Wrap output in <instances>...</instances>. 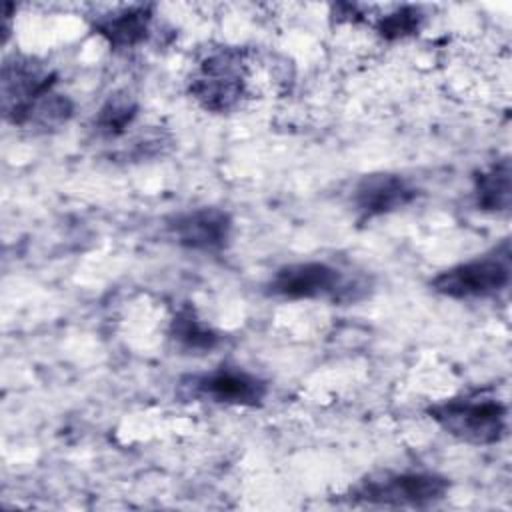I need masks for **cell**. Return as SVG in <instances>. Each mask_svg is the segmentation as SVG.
Here are the masks:
<instances>
[{"label":"cell","mask_w":512,"mask_h":512,"mask_svg":"<svg viewBox=\"0 0 512 512\" xmlns=\"http://www.w3.org/2000/svg\"><path fill=\"white\" fill-rule=\"evenodd\" d=\"M2 110L14 126L58 128L72 116V102L56 92V74L44 64L14 56L2 66Z\"/></svg>","instance_id":"cell-1"},{"label":"cell","mask_w":512,"mask_h":512,"mask_svg":"<svg viewBox=\"0 0 512 512\" xmlns=\"http://www.w3.org/2000/svg\"><path fill=\"white\" fill-rule=\"evenodd\" d=\"M168 334L178 348L192 354L210 352L220 344V334L206 322H202V318L190 304H182L174 312Z\"/></svg>","instance_id":"cell-12"},{"label":"cell","mask_w":512,"mask_h":512,"mask_svg":"<svg viewBox=\"0 0 512 512\" xmlns=\"http://www.w3.org/2000/svg\"><path fill=\"white\" fill-rule=\"evenodd\" d=\"M166 228L176 244L186 250L220 252L230 244L234 222L226 210L204 206L172 216Z\"/></svg>","instance_id":"cell-8"},{"label":"cell","mask_w":512,"mask_h":512,"mask_svg":"<svg viewBox=\"0 0 512 512\" xmlns=\"http://www.w3.org/2000/svg\"><path fill=\"white\" fill-rule=\"evenodd\" d=\"M428 416L446 434L466 444L488 446L502 440L508 408L494 396L466 394L432 404L428 408Z\"/></svg>","instance_id":"cell-5"},{"label":"cell","mask_w":512,"mask_h":512,"mask_svg":"<svg viewBox=\"0 0 512 512\" xmlns=\"http://www.w3.org/2000/svg\"><path fill=\"white\" fill-rule=\"evenodd\" d=\"M448 478L432 472H380L362 478L346 494L354 506L430 508L446 498Z\"/></svg>","instance_id":"cell-4"},{"label":"cell","mask_w":512,"mask_h":512,"mask_svg":"<svg viewBox=\"0 0 512 512\" xmlns=\"http://www.w3.org/2000/svg\"><path fill=\"white\" fill-rule=\"evenodd\" d=\"M418 188L400 174L374 172L362 176L352 190V204L362 220L396 212L412 204Z\"/></svg>","instance_id":"cell-9"},{"label":"cell","mask_w":512,"mask_h":512,"mask_svg":"<svg viewBox=\"0 0 512 512\" xmlns=\"http://www.w3.org/2000/svg\"><path fill=\"white\" fill-rule=\"evenodd\" d=\"M138 114V102L126 90L114 92L106 98L100 110L94 116V126L98 134L106 138H114L124 134V130L134 122Z\"/></svg>","instance_id":"cell-13"},{"label":"cell","mask_w":512,"mask_h":512,"mask_svg":"<svg viewBox=\"0 0 512 512\" xmlns=\"http://www.w3.org/2000/svg\"><path fill=\"white\" fill-rule=\"evenodd\" d=\"M422 14L418 6H396L386 16H380L376 22V30L386 40H398L414 34L422 24Z\"/></svg>","instance_id":"cell-14"},{"label":"cell","mask_w":512,"mask_h":512,"mask_svg":"<svg viewBox=\"0 0 512 512\" xmlns=\"http://www.w3.org/2000/svg\"><path fill=\"white\" fill-rule=\"evenodd\" d=\"M474 200L484 212H508L512 200L510 158H500L474 176Z\"/></svg>","instance_id":"cell-11"},{"label":"cell","mask_w":512,"mask_h":512,"mask_svg":"<svg viewBox=\"0 0 512 512\" xmlns=\"http://www.w3.org/2000/svg\"><path fill=\"white\" fill-rule=\"evenodd\" d=\"M176 396L184 402H212L228 406H260L268 396V382L240 366L222 364L202 374L178 380Z\"/></svg>","instance_id":"cell-7"},{"label":"cell","mask_w":512,"mask_h":512,"mask_svg":"<svg viewBox=\"0 0 512 512\" xmlns=\"http://www.w3.org/2000/svg\"><path fill=\"white\" fill-rule=\"evenodd\" d=\"M266 292L284 300H330L352 304L368 294V282L346 276L328 262H292L280 266L266 284Z\"/></svg>","instance_id":"cell-3"},{"label":"cell","mask_w":512,"mask_h":512,"mask_svg":"<svg viewBox=\"0 0 512 512\" xmlns=\"http://www.w3.org/2000/svg\"><path fill=\"white\" fill-rule=\"evenodd\" d=\"M152 10H154L152 4L124 6L120 10L96 16L92 28L114 50L136 48L148 38L150 24L154 18Z\"/></svg>","instance_id":"cell-10"},{"label":"cell","mask_w":512,"mask_h":512,"mask_svg":"<svg viewBox=\"0 0 512 512\" xmlns=\"http://www.w3.org/2000/svg\"><path fill=\"white\" fill-rule=\"evenodd\" d=\"M252 50L226 46L210 52L190 74L188 94L214 114L232 112L250 94Z\"/></svg>","instance_id":"cell-2"},{"label":"cell","mask_w":512,"mask_h":512,"mask_svg":"<svg viewBox=\"0 0 512 512\" xmlns=\"http://www.w3.org/2000/svg\"><path fill=\"white\" fill-rule=\"evenodd\" d=\"M510 244L504 240L492 252L442 270L432 282V290L452 300L490 298L510 284Z\"/></svg>","instance_id":"cell-6"}]
</instances>
